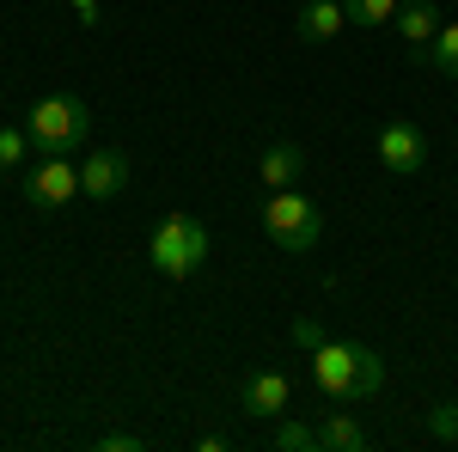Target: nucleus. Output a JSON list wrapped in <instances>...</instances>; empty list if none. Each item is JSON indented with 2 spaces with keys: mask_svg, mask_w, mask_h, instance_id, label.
Wrapping results in <instances>:
<instances>
[{
  "mask_svg": "<svg viewBox=\"0 0 458 452\" xmlns=\"http://www.w3.org/2000/svg\"><path fill=\"white\" fill-rule=\"evenodd\" d=\"M208 226L196 220V214H165L159 226H153V244H147V257H153V269L165 281H183V276H196L202 263H208Z\"/></svg>",
  "mask_w": 458,
  "mask_h": 452,
  "instance_id": "f257e3e1",
  "label": "nucleus"
},
{
  "mask_svg": "<svg viewBox=\"0 0 458 452\" xmlns=\"http://www.w3.org/2000/svg\"><path fill=\"white\" fill-rule=\"evenodd\" d=\"M263 233H269L276 251L306 257V251L324 239V214H318L312 196H300V190H276V196H263Z\"/></svg>",
  "mask_w": 458,
  "mask_h": 452,
  "instance_id": "f03ea898",
  "label": "nucleus"
},
{
  "mask_svg": "<svg viewBox=\"0 0 458 452\" xmlns=\"http://www.w3.org/2000/svg\"><path fill=\"white\" fill-rule=\"evenodd\" d=\"M25 129H31L37 153H73L80 141L92 135V110H86V98H73V92H49V98L31 105Z\"/></svg>",
  "mask_w": 458,
  "mask_h": 452,
  "instance_id": "7ed1b4c3",
  "label": "nucleus"
},
{
  "mask_svg": "<svg viewBox=\"0 0 458 452\" xmlns=\"http://www.w3.org/2000/svg\"><path fill=\"white\" fill-rule=\"evenodd\" d=\"M80 190V166H68V153H37V166L25 172V202L37 214H62Z\"/></svg>",
  "mask_w": 458,
  "mask_h": 452,
  "instance_id": "20e7f679",
  "label": "nucleus"
},
{
  "mask_svg": "<svg viewBox=\"0 0 458 452\" xmlns=\"http://www.w3.org/2000/svg\"><path fill=\"white\" fill-rule=\"evenodd\" d=\"M312 385L330 404H354L360 397V373H354V343H318L312 348Z\"/></svg>",
  "mask_w": 458,
  "mask_h": 452,
  "instance_id": "39448f33",
  "label": "nucleus"
},
{
  "mask_svg": "<svg viewBox=\"0 0 458 452\" xmlns=\"http://www.w3.org/2000/svg\"><path fill=\"white\" fill-rule=\"evenodd\" d=\"M373 147H379V166H386L391 177H416L428 166V135L410 123V116H391Z\"/></svg>",
  "mask_w": 458,
  "mask_h": 452,
  "instance_id": "423d86ee",
  "label": "nucleus"
},
{
  "mask_svg": "<svg viewBox=\"0 0 458 452\" xmlns=\"http://www.w3.org/2000/svg\"><path fill=\"white\" fill-rule=\"evenodd\" d=\"M287 404H293V385L282 380V373H250L245 385H239V410L245 416H257V422H276V416H287Z\"/></svg>",
  "mask_w": 458,
  "mask_h": 452,
  "instance_id": "0eeeda50",
  "label": "nucleus"
},
{
  "mask_svg": "<svg viewBox=\"0 0 458 452\" xmlns=\"http://www.w3.org/2000/svg\"><path fill=\"white\" fill-rule=\"evenodd\" d=\"M80 190H86L92 202H116V196L129 190V159H123L116 147H105V153H92V159L80 166Z\"/></svg>",
  "mask_w": 458,
  "mask_h": 452,
  "instance_id": "6e6552de",
  "label": "nucleus"
},
{
  "mask_svg": "<svg viewBox=\"0 0 458 452\" xmlns=\"http://www.w3.org/2000/svg\"><path fill=\"white\" fill-rule=\"evenodd\" d=\"M263 196H276V190H300V177H306V147H293V141H276V147H263Z\"/></svg>",
  "mask_w": 458,
  "mask_h": 452,
  "instance_id": "1a4fd4ad",
  "label": "nucleus"
},
{
  "mask_svg": "<svg viewBox=\"0 0 458 452\" xmlns=\"http://www.w3.org/2000/svg\"><path fill=\"white\" fill-rule=\"evenodd\" d=\"M391 25H397V37H403L416 55H428V43H434V31H440L446 19H440V6H434V0H403Z\"/></svg>",
  "mask_w": 458,
  "mask_h": 452,
  "instance_id": "9d476101",
  "label": "nucleus"
},
{
  "mask_svg": "<svg viewBox=\"0 0 458 452\" xmlns=\"http://www.w3.org/2000/svg\"><path fill=\"white\" fill-rule=\"evenodd\" d=\"M343 25H349L343 0H306V6H300V19H293V37H300V43H330Z\"/></svg>",
  "mask_w": 458,
  "mask_h": 452,
  "instance_id": "9b49d317",
  "label": "nucleus"
},
{
  "mask_svg": "<svg viewBox=\"0 0 458 452\" xmlns=\"http://www.w3.org/2000/svg\"><path fill=\"white\" fill-rule=\"evenodd\" d=\"M318 447L324 452H360L367 447V428H360L349 410H330V416L318 422Z\"/></svg>",
  "mask_w": 458,
  "mask_h": 452,
  "instance_id": "f8f14e48",
  "label": "nucleus"
},
{
  "mask_svg": "<svg viewBox=\"0 0 458 452\" xmlns=\"http://www.w3.org/2000/svg\"><path fill=\"white\" fill-rule=\"evenodd\" d=\"M428 68L446 73V80H458V19H446V25L434 31V43H428Z\"/></svg>",
  "mask_w": 458,
  "mask_h": 452,
  "instance_id": "ddd939ff",
  "label": "nucleus"
},
{
  "mask_svg": "<svg viewBox=\"0 0 458 452\" xmlns=\"http://www.w3.org/2000/svg\"><path fill=\"white\" fill-rule=\"evenodd\" d=\"M269 447H276V452H318V428H312V422H293V416H276Z\"/></svg>",
  "mask_w": 458,
  "mask_h": 452,
  "instance_id": "4468645a",
  "label": "nucleus"
},
{
  "mask_svg": "<svg viewBox=\"0 0 458 452\" xmlns=\"http://www.w3.org/2000/svg\"><path fill=\"white\" fill-rule=\"evenodd\" d=\"M31 153H37V147H31V129H25V123H6V129H0V177L19 172Z\"/></svg>",
  "mask_w": 458,
  "mask_h": 452,
  "instance_id": "2eb2a0df",
  "label": "nucleus"
},
{
  "mask_svg": "<svg viewBox=\"0 0 458 452\" xmlns=\"http://www.w3.org/2000/svg\"><path fill=\"white\" fill-rule=\"evenodd\" d=\"M397 6H403V0H343L349 25H360V31H373V25H391V19H397Z\"/></svg>",
  "mask_w": 458,
  "mask_h": 452,
  "instance_id": "dca6fc26",
  "label": "nucleus"
},
{
  "mask_svg": "<svg viewBox=\"0 0 458 452\" xmlns=\"http://www.w3.org/2000/svg\"><path fill=\"white\" fill-rule=\"evenodd\" d=\"M354 373H360V397H373V391L386 385V361H379L373 348H360V343H354Z\"/></svg>",
  "mask_w": 458,
  "mask_h": 452,
  "instance_id": "f3484780",
  "label": "nucleus"
},
{
  "mask_svg": "<svg viewBox=\"0 0 458 452\" xmlns=\"http://www.w3.org/2000/svg\"><path fill=\"white\" fill-rule=\"evenodd\" d=\"M428 434L434 440H458V404H434L428 410Z\"/></svg>",
  "mask_w": 458,
  "mask_h": 452,
  "instance_id": "a211bd4d",
  "label": "nucleus"
},
{
  "mask_svg": "<svg viewBox=\"0 0 458 452\" xmlns=\"http://www.w3.org/2000/svg\"><path fill=\"white\" fill-rule=\"evenodd\" d=\"M293 343H300V348H306V354H312L318 343H330V330H324L318 318H293Z\"/></svg>",
  "mask_w": 458,
  "mask_h": 452,
  "instance_id": "6ab92c4d",
  "label": "nucleus"
},
{
  "mask_svg": "<svg viewBox=\"0 0 458 452\" xmlns=\"http://www.w3.org/2000/svg\"><path fill=\"white\" fill-rule=\"evenodd\" d=\"M98 447H105V452H141L147 440H141V434H105Z\"/></svg>",
  "mask_w": 458,
  "mask_h": 452,
  "instance_id": "aec40b11",
  "label": "nucleus"
},
{
  "mask_svg": "<svg viewBox=\"0 0 458 452\" xmlns=\"http://www.w3.org/2000/svg\"><path fill=\"white\" fill-rule=\"evenodd\" d=\"M68 6H73L80 25H98V0H68Z\"/></svg>",
  "mask_w": 458,
  "mask_h": 452,
  "instance_id": "412c9836",
  "label": "nucleus"
}]
</instances>
